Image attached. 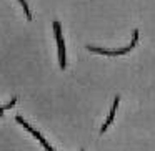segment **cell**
<instances>
[{"mask_svg": "<svg viewBox=\"0 0 155 151\" xmlns=\"http://www.w3.org/2000/svg\"><path fill=\"white\" fill-rule=\"evenodd\" d=\"M54 30H55V38H57V45H58V58H60V68H65V45H64V38H62V28L60 24L57 20L54 22Z\"/></svg>", "mask_w": 155, "mask_h": 151, "instance_id": "cell-1", "label": "cell"}, {"mask_svg": "<svg viewBox=\"0 0 155 151\" xmlns=\"http://www.w3.org/2000/svg\"><path fill=\"white\" fill-rule=\"evenodd\" d=\"M15 121H17V123H20V124H22V126H24V128H25V130H27V131H30V133L34 134V136L37 138L38 141H40V143H42V146H44V148H45V149H47V151H55L54 148H52L50 144L47 143V141H45V138L42 136V134L38 133L37 130H34V128H32L30 124H28V123H27V121H25V120H24V118H22V116H18V115H17V116H15Z\"/></svg>", "mask_w": 155, "mask_h": 151, "instance_id": "cell-2", "label": "cell"}, {"mask_svg": "<svg viewBox=\"0 0 155 151\" xmlns=\"http://www.w3.org/2000/svg\"><path fill=\"white\" fill-rule=\"evenodd\" d=\"M87 50L95 52V53H102V55H108V57H115V55H124L127 53L128 50H132V47H124L120 50H105V48H98V47H92V45H87Z\"/></svg>", "mask_w": 155, "mask_h": 151, "instance_id": "cell-3", "label": "cell"}, {"mask_svg": "<svg viewBox=\"0 0 155 151\" xmlns=\"http://www.w3.org/2000/svg\"><path fill=\"white\" fill-rule=\"evenodd\" d=\"M118 101H120V96H115V101H114V106H112V110H110V115H108V118H107V121H105V124L100 128V134L105 133V130H107V128L112 124V121H114V116H115V110H117V106H118Z\"/></svg>", "mask_w": 155, "mask_h": 151, "instance_id": "cell-4", "label": "cell"}, {"mask_svg": "<svg viewBox=\"0 0 155 151\" xmlns=\"http://www.w3.org/2000/svg\"><path fill=\"white\" fill-rule=\"evenodd\" d=\"M18 2H20V5L24 7V12H25V15H27V18H28V20H32V14H30V8H28L27 2H25V0H18Z\"/></svg>", "mask_w": 155, "mask_h": 151, "instance_id": "cell-5", "label": "cell"}, {"mask_svg": "<svg viewBox=\"0 0 155 151\" xmlns=\"http://www.w3.org/2000/svg\"><path fill=\"white\" fill-rule=\"evenodd\" d=\"M137 42H138V30H134V38H132V43H130V47L134 48L135 45H137Z\"/></svg>", "mask_w": 155, "mask_h": 151, "instance_id": "cell-6", "label": "cell"}, {"mask_svg": "<svg viewBox=\"0 0 155 151\" xmlns=\"http://www.w3.org/2000/svg\"><path fill=\"white\" fill-rule=\"evenodd\" d=\"M82 151H84V149H82Z\"/></svg>", "mask_w": 155, "mask_h": 151, "instance_id": "cell-7", "label": "cell"}]
</instances>
